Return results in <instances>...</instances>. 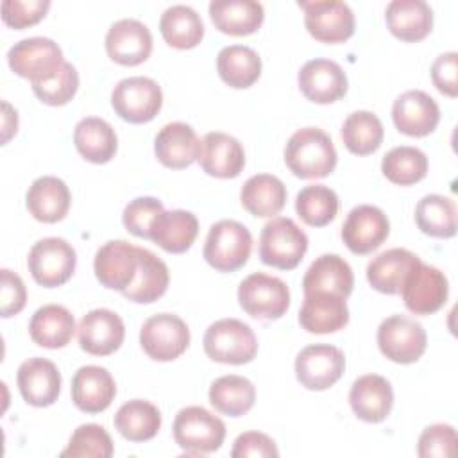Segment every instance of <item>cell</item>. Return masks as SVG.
<instances>
[{
    "label": "cell",
    "mask_w": 458,
    "mask_h": 458,
    "mask_svg": "<svg viewBox=\"0 0 458 458\" xmlns=\"http://www.w3.org/2000/svg\"><path fill=\"white\" fill-rule=\"evenodd\" d=\"M308 250L306 233L286 216L268 220L259 234V258L279 270H293Z\"/></svg>",
    "instance_id": "3957f363"
},
{
    "label": "cell",
    "mask_w": 458,
    "mask_h": 458,
    "mask_svg": "<svg viewBox=\"0 0 458 458\" xmlns=\"http://www.w3.org/2000/svg\"><path fill=\"white\" fill-rule=\"evenodd\" d=\"M354 274L349 263L338 254L318 256L302 277V290L306 293L329 292L347 299L352 293Z\"/></svg>",
    "instance_id": "f546056e"
},
{
    "label": "cell",
    "mask_w": 458,
    "mask_h": 458,
    "mask_svg": "<svg viewBox=\"0 0 458 458\" xmlns=\"http://www.w3.org/2000/svg\"><path fill=\"white\" fill-rule=\"evenodd\" d=\"M417 227L433 238H453L456 234V204L451 197L429 193L415 206Z\"/></svg>",
    "instance_id": "60d3db41"
},
{
    "label": "cell",
    "mask_w": 458,
    "mask_h": 458,
    "mask_svg": "<svg viewBox=\"0 0 458 458\" xmlns=\"http://www.w3.org/2000/svg\"><path fill=\"white\" fill-rule=\"evenodd\" d=\"M77 335L82 351L93 356H107L123 344L125 326L118 313L107 308H97L81 318Z\"/></svg>",
    "instance_id": "d6986e66"
},
{
    "label": "cell",
    "mask_w": 458,
    "mask_h": 458,
    "mask_svg": "<svg viewBox=\"0 0 458 458\" xmlns=\"http://www.w3.org/2000/svg\"><path fill=\"white\" fill-rule=\"evenodd\" d=\"M113 440L100 424H81L70 437L68 447L61 456L72 458H109L113 456Z\"/></svg>",
    "instance_id": "f6af8a7d"
},
{
    "label": "cell",
    "mask_w": 458,
    "mask_h": 458,
    "mask_svg": "<svg viewBox=\"0 0 458 458\" xmlns=\"http://www.w3.org/2000/svg\"><path fill=\"white\" fill-rule=\"evenodd\" d=\"M377 345L390 361L408 365L424 354L428 335L417 320L404 315H392L377 327Z\"/></svg>",
    "instance_id": "8fae6325"
},
{
    "label": "cell",
    "mask_w": 458,
    "mask_h": 458,
    "mask_svg": "<svg viewBox=\"0 0 458 458\" xmlns=\"http://www.w3.org/2000/svg\"><path fill=\"white\" fill-rule=\"evenodd\" d=\"M163 202L156 197H136L132 199L122 215V222L125 225V229L138 236V238H150V225L154 222V218L163 213Z\"/></svg>",
    "instance_id": "7dc6e473"
},
{
    "label": "cell",
    "mask_w": 458,
    "mask_h": 458,
    "mask_svg": "<svg viewBox=\"0 0 458 458\" xmlns=\"http://www.w3.org/2000/svg\"><path fill=\"white\" fill-rule=\"evenodd\" d=\"M174 440L186 454H208L220 449L225 438V424L202 406H186L174 420Z\"/></svg>",
    "instance_id": "277c9868"
},
{
    "label": "cell",
    "mask_w": 458,
    "mask_h": 458,
    "mask_svg": "<svg viewBox=\"0 0 458 458\" xmlns=\"http://www.w3.org/2000/svg\"><path fill=\"white\" fill-rule=\"evenodd\" d=\"M4 107V127H2V143L5 145L13 134L18 131V113L9 106V102H2Z\"/></svg>",
    "instance_id": "db71d44e"
},
{
    "label": "cell",
    "mask_w": 458,
    "mask_h": 458,
    "mask_svg": "<svg viewBox=\"0 0 458 458\" xmlns=\"http://www.w3.org/2000/svg\"><path fill=\"white\" fill-rule=\"evenodd\" d=\"M390 234L386 215L370 204L352 208L342 225V240L352 254H370L381 247Z\"/></svg>",
    "instance_id": "9a60e30c"
},
{
    "label": "cell",
    "mask_w": 458,
    "mask_h": 458,
    "mask_svg": "<svg viewBox=\"0 0 458 458\" xmlns=\"http://www.w3.org/2000/svg\"><path fill=\"white\" fill-rule=\"evenodd\" d=\"M116 383L107 369L98 365L81 367L72 379V401L84 413H100L113 403Z\"/></svg>",
    "instance_id": "484cf974"
},
{
    "label": "cell",
    "mask_w": 458,
    "mask_h": 458,
    "mask_svg": "<svg viewBox=\"0 0 458 458\" xmlns=\"http://www.w3.org/2000/svg\"><path fill=\"white\" fill-rule=\"evenodd\" d=\"M252 250L250 231L236 220H218L209 227L202 256L218 272L242 268Z\"/></svg>",
    "instance_id": "5b68a950"
},
{
    "label": "cell",
    "mask_w": 458,
    "mask_h": 458,
    "mask_svg": "<svg viewBox=\"0 0 458 458\" xmlns=\"http://www.w3.org/2000/svg\"><path fill=\"white\" fill-rule=\"evenodd\" d=\"M308 32L322 43H344L354 34L352 9L340 0L297 2Z\"/></svg>",
    "instance_id": "4fadbf2b"
},
{
    "label": "cell",
    "mask_w": 458,
    "mask_h": 458,
    "mask_svg": "<svg viewBox=\"0 0 458 458\" xmlns=\"http://www.w3.org/2000/svg\"><path fill=\"white\" fill-rule=\"evenodd\" d=\"M199 163L211 177L233 179L238 177L245 166V150L234 136L211 131L202 138Z\"/></svg>",
    "instance_id": "d4e9b609"
},
{
    "label": "cell",
    "mask_w": 458,
    "mask_h": 458,
    "mask_svg": "<svg viewBox=\"0 0 458 458\" xmlns=\"http://www.w3.org/2000/svg\"><path fill=\"white\" fill-rule=\"evenodd\" d=\"M75 318L61 304H45L34 311L29 322V335L34 344L47 349L66 347L75 335Z\"/></svg>",
    "instance_id": "4dcf8cb0"
},
{
    "label": "cell",
    "mask_w": 458,
    "mask_h": 458,
    "mask_svg": "<svg viewBox=\"0 0 458 458\" xmlns=\"http://www.w3.org/2000/svg\"><path fill=\"white\" fill-rule=\"evenodd\" d=\"M199 234V220L191 211L172 209L159 213L150 225V238L170 254L186 252Z\"/></svg>",
    "instance_id": "f1b7e54d"
},
{
    "label": "cell",
    "mask_w": 458,
    "mask_h": 458,
    "mask_svg": "<svg viewBox=\"0 0 458 458\" xmlns=\"http://www.w3.org/2000/svg\"><path fill=\"white\" fill-rule=\"evenodd\" d=\"M456 70H458V54L456 52L440 54L431 64V81H433L435 88L440 93L453 97V98L458 95Z\"/></svg>",
    "instance_id": "f5cc1de1"
},
{
    "label": "cell",
    "mask_w": 458,
    "mask_h": 458,
    "mask_svg": "<svg viewBox=\"0 0 458 458\" xmlns=\"http://www.w3.org/2000/svg\"><path fill=\"white\" fill-rule=\"evenodd\" d=\"M79 89V73L72 63L61 66L57 75L47 82L32 84L34 95L47 106H64L68 104Z\"/></svg>",
    "instance_id": "bcb514c9"
},
{
    "label": "cell",
    "mask_w": 458,
    "mask_h": 458,
    "mask_svg": "<svg viewBox=\"0 0 458 458\" xmlns=\"http://www.w3.org/2000/svg\"><path fill=\"white\" fill-rule=\"evenodd\" d=\"M345 370L344 352L329 344L304 347L295 358L297 381L308 390H327Z\"/></svg>",
    "instance_id": "5bb4252c"
},
{
    "label": "cell",
    "mask_w": 458,
    "mask_h": 458,
    "mask_svg": "<svg viewBox=\"0 0 458 458\" xmlns=\"http://www.w3.org/2000/svg\"><path fill=\"white\" fill-rule=\"evenodd\" d=\"M216 72L227 86L245 89L259 79L261 57L250 47L229 45L224 47L216 55Z\"/></svg>",
    "instance_id": "74e56055"
},
{
    "label": "cell",
    "mask_w": 458,
    "mask_h": 458,
    "mask_svg": "<svg viewBox=\"0 0 458 458\" xmlns=\"http://www.w3.org/2000/svg\"><path fill=\"white\" fill-rule=\"evenodd\" d=\"M140 345L156 361L177 360L190 345L186 322L174 313L148 317L140 329Z\"/></svg>",
    "instance_id": "30bf717a"
},
{
    "label": "cell",
    "mask_w": 458,
    "mask_h": 458,
    "mask_svg": "<svg viewBox=\"0 0 458 458\" xmlns=\"http://www.w3.org/2000/svg\"><path fill=\"white\" fill-rule=\"evenodd\" d=\"M209 18L224 34L249 36L261 27L265 9L256 0H213Z\"/></svg>",
    "instance_id": "1f68e13d"
},
{
    "label": "cell",
    "mask_w": 458,
    "mask_h": 458,
    "mask_svg": "<svg viewBox=\"0 0 458 458\" xmlns=\"http://www.w3.org/2000/svg\"><path fill=\"white\" fill-rule=\"evenodd\" d=\"M399 293L408 311L413 315H431L445 304L449 283L437 267L419 261L404 277Z\"/></svg>",
    "instance_id": "7c38bea8"
},
{
    "label": "cell",
    "mask_w": 458,
    "mask_h": 458,
    "mask_svg": "<svg viewBox=\"0 0 458 458\" xmlns=\"http://www.w3.org/2000/svg\"><path fill=\"white\" fill-rule=\"evenodd\" d=\"M27 267L38 284L45 288H57L73 276L77 267V252L66 240L48 236L38 240L30 247Z\"/></svg>",
    "instance_id": "ba28073f"
},
{
    "label": "cell",
    "mask_w": 458,
    "mask_h": 458,
    "mask_svg": "<svg viewBox=\"0 0 458 458\" xmlns=\"http://www.w3.org/2000/svg\"><path fill=\"white\" fill-rule=\"evenodd\" d=\"M202 141L191 125L172 122L159 129L154 138V152L157 161L174 170H182L199 161Z\"/></svg>",
    "instance_id": "7402d4cb"
},
{
    "label": "cell",
    "mask_w": 458,
    "mask_h": 458,
    "mask_svg": "<svg viewBox=\"0 0 458 458\" xmlns=\"http://www.w3.org/2000/svg\"><path fill=\"white\" fill-rule=\"evenodd\" d=\"M77 152L89 163L104 165L111 161L118 148V138L111 123L98 116H86L73 129Z\"/></svg>",
    "instance_id": "836d02e7"
},
{
    "label": "cell",
    "mask_w": 458,
    "mask_h": 458,
    "mask_svg": "<svg viewBox=\"0 0 458 458\" xmlns=\"http://www.w3.org/2000/svg\"><path fill=\"white\" fill-rule=\"evenodd\" d=\"M159 30L166 45L177 50L197 47L204 38V23L200 14L182 4L170 5L159 18Z\"/></svg>",
    "instance_id": "8d00e7d4"
},
{
    "label": "cell",
    "mask_w": 458,
    "mask_h": 458,
    "mask_svg": "<svg viewBox=\"0 0 458 458\" xmlns=\"http://www.w3.org/2000/svg\"><path fill=\"white\" fill-rule=\"evenodd\" d=\"M392 120L399 132L411 138H424L437 129L440 107L426 91L410 89L394 100Z\"/></svg>",
    "instance_id": "ac0fdd59"
},
{
    "label": "cell",
    "mask_w": 458,
    "mask_h": 458,
    "mask_svg": "<svg viewBox=\"0 0 458 458\" xmlns=\"http://www.w3.org/2000/svg\"><path fill=\"white\" fill-rule=\"evenodd\" d=\"M0 313L2 317H13L18 315L27 302V290L21 281V277L9 270H0Z\"/></svg>",
    "instance_id": "f907efd6"
},
{
    "label": "cell",
    "mask_w": 458,
    "mask_h": 458,
    "mask_svg": "<svg viewBox=\"0 0 458 458\" xmlns=\"http://www.w3.org/2000/svg\"><path fill=\"white\" fill-rule=\"evenodd\" d=\"M111 106L122 120L129 123H147L161 111L163 91L150 77H125L113 88Z\"/></svg>",
    "instance_id": "9c48e42d"
},
{
    "label": "cell",
    "mask_w": 458,
    "mask_h": 458,
    "mask_svg": "<svg viewBox=\"0 0 458 458\" xmlns=\"http://www.w3.org/2000/svg\"><path fill=\"white\" fill-rule=\"evenodd\" d=\"M456 449V431L449 424H431L420 437L417 445V454L420 458H449Z\"/></svg>",
    "instance_id": "681fc988"
},
{
    "label": "cell",
    "mask_w": 458,
    "mask_h": 458,
    "mask_svg": "<svg viewBox=\"0 0 458 458\" xmlns=\"http://www.w3.org/2000/svg\"><path fill=\"white\" fill-rule=\"evenodd\" d=\"M138 258H140V263H138L136 279L122 293L125 299L132 302L150 304L165 295L170 283V272L166 263L148 249L140 247Z\"/></svg>",
    "instance_id": "e575fe53"
},
{
    "label": "cell",
    "mask_w": 458,
    "mask_h": 458,
    "mask_svg": "<svg viewBox=\"0 0 458 458\" xmlns=\"http://www.w3.org/2000/svg\"><path fill=\"white\" fill-rule=\"evenodd\" d=\"M208 395L216 411L229 417H240L254 406L256 388L247 377L227 374L211 383Z\"/></svg>",
    "instance_id": "ab89813d"
},
{
    "label": "cell",
    "mask_w": 458,
    "mask_h": 458,
    "mask_svg": "<svg viewBox=\"0 0 458 458\" xmlns=\"http://www.w3.org/2000/svg\"><path fill=\"white\" fill-rule=\"evenodd\" d=\"M48 9V0H4L2 20L5 25L21 30L41 21Z\"/></svg>",
    "instance_id": "c3c4849f"
},
{
    "label": "cell",
    "mask_w": 458,
    "mask_h": 458,
    "mask_svg": "<svg viewBox=\"0 0 458 458\" xmlns=\"http://www.w3.org/2000/svg\"><path fill=\"white\" fill-rule=\"evenodd\" d=\"M349 404L360 420L370 424L383 422L394 406L390 381L379 374L360 376L351 386Z\"/></svg>",
    "instance_id": "603a6c76"
},
{
    "label": "cell",
    "mask_w": 458,
    "mask_h": 458,
    "mask_svg": "<svg viewBox=\"0 0 458 458\" xmlns=\"http://www.w3.org/2000/svg\"><path fill=\"white\" fill-rule=\"evenodd\" d=\"M106 52L111 61L122 66L141 64L150 57L152 34L143 21L122 18L106 34Z\"/></svg>",
    "instance_id": "e0dca14e"
},
{
    "label": "cell",
    "mask_w": 458,
    "mask_h": 458,
    "mask_svg": "<svg viewBox=\"0 0 458 458\" xmlns=\"http://www.w3.org/2000/svg\"><path fill=\"white\" fill-rule=\"evenodd\" d=\"M204 352L225 365H243L256 358L258 340L249 324L238 318H220L204 333Z\"/></svg>",
    "instance_id": "7a4b0ae2"
},
{
    "label": "cell",
    "mask_w": 458,
    "mask_h": 458,
    "mask_svg": "<svg viewBox=\"0 0 458 458\" xmlns=\"http://www.w3.org/2000/svg\"><path fill=\"white\" fill-rule=\"evenodd\" d=\"M138 249L125 240L106 242L95 254L93 270L104 288L125 292L138 274Z\"/></svg>",
    "instance_id": "2e32d148"
},
{
    "label": "cell",
    "mask_w": 458,
    "mask_h": 458,
    "mask_svg": "<svg viewBox=\"0 0 458 458\" xmlns=\"http://www.w3.org/2000/svg\"><path fill=\"white\" fill-rule=\"evenodd\" d=\"M242 310L258 320H277L290 308V290L279 277L254 272L238 286Z\"/></svg>",
    "instance_id": "52a82bcc"
},
{
    "label": "cell",
    "mask_w": 458,
    "mask_h": 458,
    "mask_svg": "<svg viewBox=\"0 0 458 458\" xmlns=\"http://www.w3.org/2000/svg\"><path fill=\"white\" fill-rule=\"evenodd\" d=\"M114 428L129 442H147L157 435L161 413L152 403L132 399L123 403L114 413Z\"/></svg>",
    "instance_id": "f35d334b"
},
{
    "label": "cell",
    "mask_w": 458,
    "mask_h": 458,
    "mask_svg": "<svg viewBox=\"0 0 458 458\" xmlns=\"http://www.w3.org/2000/svg\"><path fill=\"white\" fill-rule=\"evenodd\" d=\"M286 186L272 174L249 177L240 191L242 206L254 216H274L286 204Z\"/></svg>",
    "instance_id": "d590c367"
},
{
    "label": "cell",
    "mask_w": 458,
    "mask_h": 458,
    "mask_svg": "<svg viewBox=\"0 0 458 458\" xmlns=\"http://www.w3.org/2000/svg\"><path fill=\"white\" fill-rule=\"evenodd\" d=\"M383 123L370 111L351 113L342 125V141L351 154L369 156L383 143Z\"/></svg>",
    "instance_id": "b9f144b4"
},
{
    "label": "cell",
    "mask_w": 458,
    "mask_h": 458,
    "mask_svg": "<svg viewBox=\"0 0 458 458\" xmlns=\"http://www.w3.org/2000/svg\"><path fill=\"white\" fill-rule=\"evenodd\" d=\"M388 30L401 41L415 43L433 29V11L424 0H392L385 11Z\"/></svg>",
    "instance_id": "83f0119b"
},
{
    "label": "cell",
    "mask_w": 458,
    "mask_h": 458,
    "mask_svg": "<svg viewBox=\"0 0 458 458\" xmlns=\"http://www.w3.org/2000/svg\"><path fill=\"white\" fill-rule=\"evenodd\" d=\"M18 390L23 401L36 408L50 406L61 392V372L47 358H29L18 367Z\"/></svg>",
    "instance_id": "44dd1931"
},
{
    "label": "cell",
    "mask_w": 458,
    "mask_h": 458,
    "mask_svg": "<svg viewBox=\"0 0 458 458\" xmlns=\"http://www.w3.org/2000/svg\"><path fill=\"white\" fill-rule=\"evenodd\" d=\"M7 63L16 75L39 84L54 79L64 59L61 47L54 39L34 36L14 43L7 52Z\"/></svg>",
    "instance_id": "8992f818"
},
{
    "label": "cell",
    "mask_w": 458,
    "mask_h": 458,
    "mask_svg": "<svg viewBox=\"0 0 458 458\" xmlns=\"http://www.w3.org/2000/svg\"><path fill=\"white\" fill-rule=\"evenodd\" d=\"M419 261L420 258L410 252L408 249H388L369 261L367 281L374 290L386 295H395L401 292L403 281L408 276V272Z\"/></svg>",
    "instance_id": "d6a6232c"
},
{
    "label": "cell",
    "mask_w": 458,
    "mask_h": 458,
    "mask_svg": "<svg viewBox=\"0 0 458 458\" xmlns=\"http://www.w3.org/2000/svg\"><path fill=\"white\" fill-rule=\"evenodd\" d=\"M336 159L333 140L318 127L295 131L284 147V163L301 179L327 177L335 170Z\"/></svg>",
    "instance_id": "6da1fadb"
},
{
    "label": "cell",
    "mask_w": 458,
    "mask_h": 458,
    "mask_svg": "<svg viewBox=\"0 0 458 458\" xmlns=\"http://www.w3.org/2000/svg\"><path fill=\"white\" fill-rule=\"evenodd\" d=\"M381 172L390 182L399 186H410L426 177L428 157L417 147H410V145L394 147L383 156Z\"/></svg>",
    "instance_id": "7bdbcfd3"
},
{
    "label": "cell",
    "mask_w": 458,
    "mask_h": 458,
    "mask_svg": "<svg viewBox=\"0 0 458 458\" xmlns=\"http://www.w3.org/2000/svg\"><path fill=\"white\" fill-rule=\"evenodd\" d=\"M233 458H276L279 456L276 442L259 431H245L236 437L233 451Z\"/></svg>",
    "instance_id": "816d5d0a"
},
{
    "label": "cell",
    "mask_w": 458,
    "mask_h": 458,
    "mask_svg": "<svg viewBox=\"0 0 458 458\" xmlns=\"http://www.w3.org/2000/svg\"><path fill=\"white\" fill-rule=\"evenodd\" d=\"M25 204L29 213L38 222L55 224L68 215L72 193L63 179L54 175H43L29 186Z\"/></svg>",
    "instance_id": "4316f807"
},
{
    "label": "cell",
    "mask_w": 458,
    "mask_h": 458,
    "mask_svg": "<svg viewBox=\"0 0 458 458\" xmlns=\"http://www.w3.org/2000/svg\"><path fill=\"white\" fill-rule=\"evenodd\" d=\"M301 93L315 104H331L347 93V75L331 59H311L304 63L297 75Z\"/></svg>",
    "instance_id": "ffe728a7"
},
{
    "label": "cell",
    "mask_w": 458,
    "mask_h": 458,
    "mask_svg": "<svg viewBox=\"0 0 458 458\" xmlns=\"http://www.w3.org/2000/svg\"><path fill=\"white\" fill-rule=\"evenodd\" d=\"M338 195L324 184H308L295 197V211L306 225L324 227L338 213Z\"/></svg>",
    "instance_id": "ee69618b"
},
{
    "label": "cell",
    "mask_w": 458,
    "mask_h": 458,
    "mask_svg": "<svg viewBox=\"0 0 458 458\" xmlns=\"http://www.w3.org/2000/svg\"><path fill=\"white\" fill-rule=\"evenodd\" d=\"M349 322V308L344 297L329 292H313L304 295L299 310V324L308 333L327 335L340 331Z\"/></svg>",
    "instance_id": "cb8c5ba5"
}]
</instances>
